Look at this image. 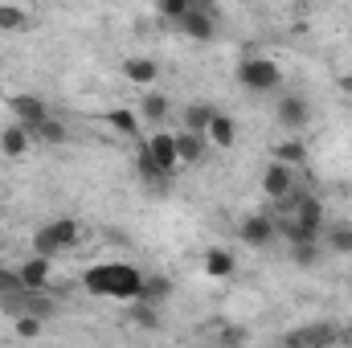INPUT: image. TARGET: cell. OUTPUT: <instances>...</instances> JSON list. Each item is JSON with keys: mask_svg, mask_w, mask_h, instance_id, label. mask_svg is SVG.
Segmentation results:
<instances>
[{"mask_svg": "<svg viewBox=\"0 0 352 348\" xmlns=\"http://www.w3.org/2000/svg\"><path fill=\"white\" fill-rule=\"evenodd\" d=\"M140 283H144V270H135L131 262H98L82 274V287L98 299H123L131 303L140 295Z\"/></svg>", "mask_w": 352, "mask_h": 348, "instance_id": "obj_1", "label": "cell"}, {"mask_svg": "<svg viewBox=\"0 0 352 348\" xmlns=\"http://www.w3.org/2000/svg\"><path fill=\"white\" fill-rule=\"evenodd\" d=\"M238 83L250 90V94H274L283 87V66L270 62V58H242L238 62Z\"/></svg>", "mask_w": 352, "mask_h": 348, "instance_id": "obj_2", "label": "cell"}, {"mask_svg": "<svg viewBox=\"0 0 352 348\" xmlns=\"http://www.w3.org/2000/svg\"><path fill=\"white\" fill-rule=\"evenodd\" d=\"M274 123H278L283 131H291V135L307 131V127H311V102H307L303 94H278V102H274Z\"/></svg>", "mask_w": 352, "mask_h": 348, "instance_id": "obj_3", "label": "cell"}, {"mask_svg": "<svg viewBox=\"0 0 352 348\" xmlns=\"http://www.w3.org/2000/svg\"><path fill=\"white\" fill-rule=\"evenodd\" d=\"M263 193L270 201H287L295 193V168L283 164V160H270L263 168Z\"/></svg>", "mask_w": 352, "mask_h": 348, "instance_id": "obj_4", "label": "cell"}, {"mask_svg": "<svg viewBox=\"0 0 352 348\" xmlns=\"http://www.w3.org/2000/svg\"><path fill=\"white\" fill-rule=\"evenodd\" d=\"M238 234H242L246 246H270L278 238V221L270 213H246L242 226H238Z\"/></svg>", "mask_w": 352, "mask_h": 348, "instance_id": "obj_5", "label": "cell"}, {"mask_svg": "<svg viewBox=\"0 0 352 348\" xmlns=\"http://www.w3.org/2000/svg\"><path fill=\"white\" fill-rule=\"evenodd\" d=\"M283 345L291 348H328L340 345V328L336 324H311V328H299V332H287Z\"/></svg>", "mask_w": 352, "mask_h": 348, "instance_id": "obj_6", "label": "cell"}, {"mask_svg": "<svg viewBox=\"0 0 352 348\" xmlns=\"http://www.w3.org/2000/svg\"><path fill=\"white\" fill-rule=\"evenodd\" d=\"M205 156H209V135L180 127V131H176V160H180V168H192V164H201Z\"/></svg>", "mask_w": 352, "mask_h": 348, "instance_id": "obj_7", "label": "cell"}, {"mask_svg": "<svg viewBox=\"0 0 352 348\" xmlns=\"http://www.w3.org/2000/svg\"><path fill=\"white\" fill-rule=\"evenodd\" d=\"M176 29H184L192 41H213L217 37V21H213V8H201V4H192L180 21H176Z\"/></svg>", "mask_w": 352, "mask_h": 348, "instance_id": "obj_8", "label": "cell"}, {"mask_svg": "<svg viewBox=\"0 0 352 348\" xmlns=\"http://www.w3.org/2000/svg\"><path fill=\"white\" fill-rule=\"evenodd\" d=\"M123 78L131 83V87L148 90L156 87V78H160V66H156V58H148V54H131V58H123Z\"/></svg>", "mask_w": 352, "mask_h": 348, "instance_id": "obj_9", "label": "cell"}, {"mask_svg": "<svg viewBox=\"0 0 352 348\" xmlns=\"http://www.w3.org/2000/svg\"><path fill=\"white\" fill-rule=\"evenodd\" d=\"M8 115H12L16 123L33 127L37 119L50 115V107H45V98H37V94H8Z\"/></svg>", "mask_w": 352, "mask_h": 348, "instance_id": "obj_10", "label": "cell"}, {"mask_svg": "<svg viewBox=\"0 0 352 348\" xmlns=\"http://www.w3.org/2000/svg\"><path fill=\"white\" fill-rule=\"evenodd\" d=\"M29 148H33V135H29V127L12 119V123L0 131V152H4L8 160H21V156H29Z\"/></svg>", "mask_w": 352, "mask_h": 348, "instance_id": "obj_11", "label": "cell"}, {"mask_svg": "<svg viewBox=\"0 0 352 348\" xmlns=\"http://www.w3.org/2000/svg\"><path fill=\"white\" fill-rule=\"evenodd\" d=\"M16 270H21V279H25V287H29V291H45V287H50V279H54V259L33 254V259L21 262Z\"/></svg>", "mask_w": 352, "mask_h": 348, "instance_id": "obj_12", "label": "cell"}, {"mask_svg": "<svg viewBox=\"0 0 352 348\" xmlns=\"http://www.w3.org/2000/svg\"><path fill=\"white\" fill-rule=\"evenodd\" d=\"M148 152L156 156V164H160L164 173H176V168H180V160H176V131H164V127H160V131L148 140Z\"/></svg>", "mask_w": 352, "mask_h": 348, "instance_id": "obj_13", "label": "cell"}, {"mask_svg": "<svg viewBox=\"0 0 352 348\" xmlns=\"http://www.w3.org/2000/svg\"><path fill=\"white\" fill-rule=\"evenodd\" d=\"M135 111H140V119H144V123H156V127H160V123H164V119L173 115V102H168V94H160V90L148 87Z\"/></svg>", "mask_w": 352, "mask_h": 348, "instance_id": "obj_14", "label": "cell"}, {"mask_svg": "<svg viewBox=\"0 0 352 348\" xmlns=\"http://www.w3.org/2000/svg\"><path fill=\"white\" fill-rule=\"evenodd\" d=\"M29 135H33V144H45V148H58V144H66V140H70L66 123H62V119H54V115L37 119V123L29 127Z\"/></svg>", "mask_w": 352, "mask_h": 348, "instance_id": "obj_15", "label": "cell"}, {"mask_svg": "<svg viewBox=\"0 0 352 348\" xmlns=\"http://www.w3.org/2000/svg\"><path fill=\"white\" fill-rule=\"evenodd\" d=\"M201 270H205L209 279H230V274L238 270V259H234L226 246H209L205 259H201Z\"/></svg>", "mask_w": 352, "mask_h": 348, "instance_id": "obj_16", "label": "cell"}, {"mask_svg": "<svg viewBox=\"0 0 352 348\" xmlns=\"http://www.w3.org/2000/svg\"><path fill=\"white\" fill-rule=\"evenodd\" d=\"M209 144L213 148H234V140H238V123L226 115V111H213V119H209Z\"/></svg>", "mask_w": 352, "mask_h": 348, "instance_id": "obj_17", "label": "cell"}, {"mask_svg": "<svg viewBox=\"0 0 352 348\" xmlns=\"http://www.w3.org/2000/svg\"><path fill=\"white\" fill-rule=\"evenodd\" d=\"M295 221H303V226H311V230H324V201L320 197H311V193H299L295 197V213H291Z\"/></svg>", "mask_w": 352, "mask_h": 348, "instance_id": "obj_18", "label": "cell"}, {"mask_svg": "<svg viewBox=\"0 0 352 348\" xmlns=\"http://www.w3.org/2000/svg\"><path fill=\"white\" fill-rule=\"evenodd\" d=\"M135 168H140V176H144V184H152V188H164L168 176H173V173H164V168L156 164V156L148 152V140H144L140 152H135Z\"/></svg>", "mask_w": 352, "mask_h": 348, "instance_id": "obj_19", "label": "cell"}, {"mask_svg": "<svg viewBox=\"0 0 352 348\" xmlns=\"http://www.w3.org/2000/svg\"><path fill=\"white\" fill-rule=\"evenodd\" d=\"M107 119H111V127H115L119 135H127V140H140V131H144V119H140V111H131V107H111Z\"/></svg>", "mask_w": 352, "mask_h": 348, "instance_id": "obj_20", "label": "cell"}, {"mask_svg": "<svg viewBox=\"0 0 352 348\" xmlns=\"http://www.w3.org/2000/svg\"><path fill=\"white\" fill-rule=\"evenodd\" d=\"M270 160H283V164H307V144L299 140V135H291V140H283V144H274L270 148Z\"/></svg>", "mask_w": 352, "mask_h": 348, "instance_id": "obj_21", "label": "cell"}, {"mask_svg": "<svg viewBox=\"0 0 352 348\" xmlns=\"http://www.w3.org/2000/svg\"><path fill=\"white\" fill-rule=\"evenodd\" d=\"M50 230H54V238L62 242V250H74V246L82 242V221H78V217H54Z\"/></svg>", "mask_w": 352, "mask_h": 348, "instance_id": "obj_22", "label": "cell"}, {"mask_svg": "<svg viewBox=\"0 0 352 348\" xmlns=\"http://www.w3.org/2000/svg\"><path fill=\"white\" fill-rule=\"evenodd\" d=\"M168 295H173V283H168L164 274H144V283H140V295H135V299H144V303H156V307H160Z\"/></svg>", "mask_w": 352, "mask_h": 348, "instance_id": "obj_23", "label": "cell"}, {"mask_svg": "<svg viewBox=\"0 0 352 348\" xmlns=\"http://www.w3.org/2000/svg\"><path fill=\"white\" fill-rule=\"evenodd\" d=\"M213 111H217V107H209V102H188V107L180 111V127H188V131H209Z\"/></svg>", "mask_w": 352, "mask_h": 348, "instance_id": "obj_24", "label": "cell"}, {"mask_svg": "<svg viewBox=\"0 0 352 348\" xmlns=\"http://www.w3.org/2000/svg\"><path fill=\"white\" fill-rule=\"evenodd\" d=\"M29 29V12L21 4H0V33H25Z\"/></svg>", "mask_w": 352, "mask_h": 348, "instance_id": "obj_25", "label": "cell"}, {"mask_svg": "<svg viewBox=\"0 0 352 348\" xmlns=\"http://www.w3.org/2000/svg\"><path fill=\"white\" fill-rule=\"evenodd\" d=\"M29 246H33V254H45V259H58V254H66V250H62V242L54 238V230H50V226L33 230V242H29Z\"/></svg>", "mask_w": 352, "mask_h": 348, "instance_id": "obj_26", "label": "cell"}, {"mask_svg": "<svg viewBox=\"0 0 352 348\" xmlns=\"http://www.w3.org/2000/svg\"><path fill=\"white\" fill-rule=\"evenodd\" d=\"M12 332H16L21 340H37V336L45 332V320L33 316V312H21V316H12Z\"/></svg>", "mask_w": 352, "mask_h": 348, "instance_id": "obj_27", "label": "cell"}, {"mask_svg": "<svg viewBox=\"0 0 352 348\" xmlns=\"http://www.w3.org/2000/svg\"><path fill=\"white\" fill-rule=\"evenodd\" d=\"M328 250H336V254H352V226L349 221L328 226Z\"/></svg>", "mask_w": 352, "mask_h": 348, "instance_id": "obj_28", "label": "cell"}, {"mask_svg": "<svg viewBox=\"0 0 352 348\" xmlns=\"http://www.w3.org/2000/svg\"><path fill=\"white\" fill-rule=\"evenodd\" d=\"M320 259H324L320 242H295V246H291V262H295V266H303V270H307V266H316Z\"/></svg>", "mask_w": 352, "mask_h": 348, "instance_id": "obj_29", "label": "cell"}, {"mask_svg": "<svg viewBox=\"0 0 352 348\" xmlns=\"http://www.w3.org/2000/svg\"><path fill=\"white\" fill-rule=\"evenodd\" d=\"M131 324L140 328H160V316H156V303H144V299H131Z\"/></svg>", "mask_w": 352, "mask_h": 348, "instance_id": "obj_30", "label": "cell"}, {"mask_svg": "<svg viewBox=\"0 0 352 348\" xmlns=\"http://www.w3.org/2000/svg\"><path fill=\"white\" fill-rule=\"evenodd\" d=\"M16 291H25V279H21V270L0 262V299H4V295H16Z\"/></svg>", "mask_w": 352, "mask_h": 348, "instance_id": "obj_31", "label": "cell"}, {"mask_svg": "<svg viewBox=\"0 0 352 348\" xmlns=\"http://www.w3.org/2000/svg\"><path fill=\"white\" fill-rule=\"evenodd\" d=\"M188 8H192V0H156V12H160L164 21H173V25L188 12Z\"/></svg>", "mask_w": 352, "mask_h": 348, "instance_id": "obj_32", "label": "cell"}, {"mask_svg": "<svg viewBox=\"0 0 352 348\" xmlns=\"http://www.w3.org/2000/svg\"><path fill=\"white\" fill-rule=\"evenodd\" d=\"M221 340L226 345H246L250 336H246V328H230V332H221Z\"/></svg>", "mask_w": 352, "mask_h": 348, "instance_id": "obj_33", "label": "cell"}, {"mask_svg": "<svg viewBox=\"0 0 352 348\" xmlns=\"http://www.w3.org/2000/svg\"><path fill=\"white\" fill-rule=\"evenodd\" d=\"M336 87L344 90V94H352V74H340V83H336Z\"/></svg>", "mask_w": 352, "mask_h": 348, "instance_id": "obj_34", "label": "cell"}, {"mask_svg": "<svg viewBox=\"0 0 352 348\" xmlns=\"http://www.w3.org/2000/svg\"><path fill=\"white\" fill-rule=\"evenodd\" d=\"M192 4H201V8H213V4H217V0H192Z\"/></svg>", "mask_w": 352, "mask_h": 348, "instance_id": "obj_35", "label": "cell"}]
</instances>
